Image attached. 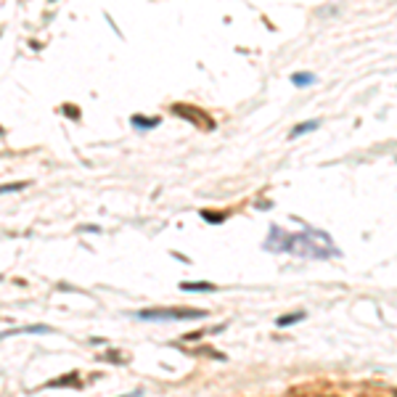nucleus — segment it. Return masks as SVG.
Here are the masks:
<instances>
[{
	"mask_svg": "<svg viewBox=\"0 0 397 397\" xmlns=\"http://www.w3.org/2000/svg\"><path fill=\"white\" fill-rule=\"evenodd\" d=\"M267 252H291L297 257H315V260H328L339 257V249H334L331 238L320 230H304V233H281L278 225L270 228V238L265 241Z\"/></svg>",
	"mask_w": 397,
	"mask_h": 397,
	"instance_id": "nucleus-1",
	"label": "nucleus"
},
{
	"mask_svg": "<svg viewBox=\"0 0 397 397\" xmlns=\"http://www.w3.org/2000/svg\"><path fill=\"white\" fill-rule=\"evenodd\" d=\"M138 320H170V318H207V310H191V307H154L135 312Z\"/></svg>",
	"mask_w": 397,
	"mask_h": 397,
	"instance_id": "nucleus-2",
	"label": "nucleus"
},
{
	"mask_svg": "<svg viewBox=\"0 0 397 397\" xmlns=\"http://www.w3.org/2000/svg\"><path fill=\"white\" fill-rule=\"evenodd\" d=\"M130 125L138 127V130H151V127L159 125V119L156 117H141V114H133L130 117Z\"/></svg>",
	"mask_w": 397,
	"mask_h": 397,
	"instance_id": "nucleus-3",
	"label": "nucleus"
},
{
	"mask_svg": "<svg viewBox=\"0 0 397 397\" xmlns=\"http://www.w3.org/2000/svg\"><path fill=\"white\" fill-rule=\"evenodd\" d=\"M48 326H22V328H14V331H6L3 336H16V334H48Z\"/></svg>",
	"mask_w": 397,
	"mask_h": 397,
	"instance_id": "nucleus-4",
	"label": "nucleus"
},
{
	"mask_svg": "<svg viewBox=\"0 0 397 397\" xmlns=\"http://www.w3.org/2000/svg\"><path fill=\"white\" fill-rule=\"evenodd\" d=\"M80 376L77 373H69V376H61V378H53V381H48V386H80Z\"/></svg>",
	"mask_w": 397,
	"mask_h": 397,
	"instance_id": "nucleus-5",
	"label": "nucleus"
},
{
	"mask_svg": "<svg viewBox=\"0 0 397 397\" xmlns=\"http://www.w3.org/2000/svg\"><path fill=\"white\" fill-rule=\"evenodd\" d=\"M291 82L297 88H304V85H312V82H315V75H310V72H297V75H291Z\"/></svg>",
	"mask_w": 397,
	"mask_h": 397,
	"instance_id": "nucleus-6",
	"label": "nucleus"
},
{
	"mask_svg": "<svg viewBox=\"0 0 397 397\" xmlns=\"http://www.w3.org/2000/svg\"><path fill=\"white\" fill-rule=\"evenodd\" d=\"M183 291H215V283L199 281V283H180Z\"/></svg>",
	"mask_w": 397,
	"mask_h": 397,
	"instance_id": "nucleus-7",
	"label": "nucleus"
},
{
	"mask_svg": "<svg viewBox=\"0 0 397 397\" xmlns=\"http://www.w3.org/2000/svg\"><path fill=\"white\" fill-rule=\"evenodd\" d=\"M318 125H320L318 119H310V122H302V125H297V127H294V130H291V138H297V135H304V133H310V130H315Z\"/></svg>",
	"mask_w": 397,
	"mask_h": 397,
	"instance_id": "nucleus-8",
	"label": "nucleus"
},
{
	"mask_svg": "<svg viewBox=\"0 0 397 397\" xmlns=\"http://www.w3.org/2000/svg\"><path fill=\"white\" fill-rule=\"evenodd\" d=\"M302 318H304L302 312H291V315H281L278 320H275V326H281V328H283V326H294V323H299Z\"/></svg>",
	"mask_w": 397,
	"mask_h": 397,
	"instance_id": "nucleus-9",
	"label": "nucleus"
},
{
	"mask_svg": "<svg viewBox=\"0 0 397 397\" xmlns=\"http://www.w3.org/2000/svg\"><path fill=\"white\" fill-rule=\"evenodd\" d=\"M201 217H204L207 223H223V220H225V215H220V212H209V209L201 212Z\"/></svg>",
	"mask_w": 397,
	"mask_h": 397,
	"instance_id": "nucleus-10",
	"label": "nucleus"
},
{
	"mask_svg": "<svg viewBox=\"0 0 397 397\" xmlns=\"http://www.w3.org/2000/svg\"><path fill=\"white\" fill-rule=\"evenodd\" d=\"M27 183H11V186H3V193H11V191H24Z\"/></svg>",
	"mask_w": 397,
	"mask_h": 397,
	"instance_id": "nucleus-11",
	"label": "nucleus"
},
{
	"mask_svg": "<svg viewBox=\"0 0 397 397\" xmlns=\"http://www.w3.org/2000/svg\"><path fill=\"white\" fill-rule=\"evenodd\" d=\"M122 397H138V392H133V394H122Z\"/></svg>",
	"mask_w": 397,
	"mask_h": 397,
	"instance_id": "nucleus-12",
	"label": "nucleus"
}]
</instances>
